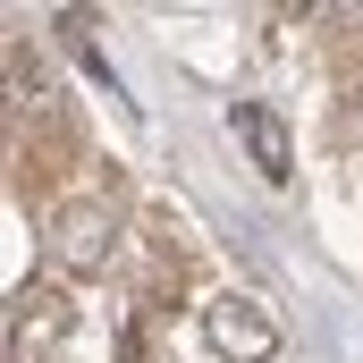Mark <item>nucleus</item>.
Instances as JSON below:
<instances>
[{"instance_id": "20e7f679", "label": "nucleus", "mask_w": 363, "mask_h": 363, "mask_svg": "<svg viewBox=\"0 0 363 363\" xmlns=\"http://www.w3.org/2000/svg\"><path fill=\"white\" fill-rule=\"evenodd\" d=\"M110 237H118V228H110V211H101V203H68V211H60V228H51L60 262H68L77 279L110 271Z\"/></svg>"}, {"instance_id": "f257e3e1", "label": "nucleus", "mask_w": 363, "mask_h": 363, "mask_svg": "<svg viewBox=\"0 0 363 363\" xmlns=\"http://www.w3.org/2000/svg\"><path fill=\"white\" fill-rule=\"evenodd\" d=\"M203 338H211L220 363H271L279 355V321L254 296H211V304H203Z\"/></svg>"}, {"instance_id": "7ed1b4c3", "label": "nucleus", "mask_w": 363, "mask_h": 363, "mask_svg": "<svg viewBox=\"0 0 363 363\" xmlns=\"http://www.w3.org/2000/svg\"><path fill=\"white\" fill-rule=\"evenodd\" d=\"M228 127H237V144L254 152V169H262L271 186L296 178V144H287V118H279L271 101H237V110H228Z\"/></svg>"}, {"instance_id": "f03ea898", "label": "nucleus", "mask_w": 363, "mask_h": 363, "mask_svg": "<svg viewBox=\"0 0 363 363\" xmlns=\"http://www.w3.org/2000/svg\"><path fill=\"white\" fill-rule=\"evenodd\" d=\"M68 321H77L68 287H17V304H9V363H43V355H60Z\"/></svg>"}]
</instances>
